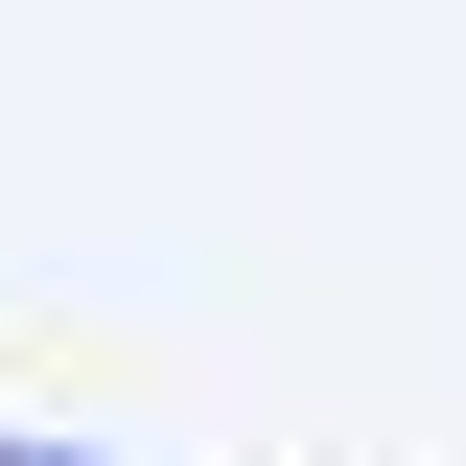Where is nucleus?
I'll list each match as a JSON object with an SVG mask.
<instances>
[{
    "label": "nucleus",
    "instance_id": "1",
    "mask_svg": "<svg viewBox=\"0 0 466 466\" xmlns=\"http://www.w3.org/2000/svg\"><path fill=\"white\" fill-rule=\"evenodd\" d=\"M0 466H24V443H0Z\"/></svg>",
    "mask_w": 466,
    "mask_h": 466
}]
</instances>
